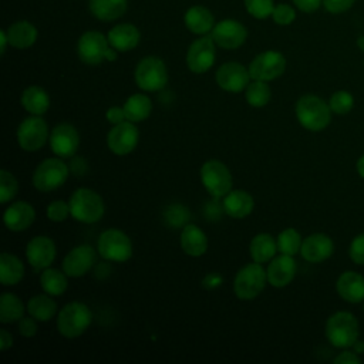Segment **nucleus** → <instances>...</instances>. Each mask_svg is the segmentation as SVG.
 Returning a JSON list of instances; mask_svg holds the SVG:
<instances>
[{
	"label": "nucleus",
	"instance_id": "nucleus-1",
	"mask_svg": "<svg viewBox=\"0 0 364 364\" xmlns=\"http://www.w3.org/2000/svg\"><path fill=\"white\" fill-rule=\"evenodd\" d=\"M294 111L299 124L311 132L323 131L331 122L333 111L328 102L313 94L301 95L296 102Z\"/></svg>",
	"mask_w": 364,
	"mask_h": 364
},
{
	"label": "nucleus",
	"instance_id": "nucleus-2",
	"mask_svg": "<svg viewBox=\"0 0 364 364\" xmlns=\"http://www.w3.org/2000/svg\"><path fill=\"white\" fill-rule=\"evenodd\" d=\"M324 334L327 341L337 348H350L354 341L358 340L360 326L355 316L350 311H336L333 313L324 327Z\"/></svg>",
	"mask_w": 364,
	"mask_h": 364
},
{
	"label": "nucleus",
	"instance_id": "nucleus-3",
	"mask_svg": "<svg viewBox=\"0 0 364 364\" xmlns=\"http://www.w3.org/2000/svg\"><path fill=\"white\" fill-rule=\"evenodd\" d=\"M92 321L90 307L82 301L67 303L57 316V330L65 338H77L85 333Z\"/></svg>",
	"mask_w": 364,
	"mask_h": 364
},
{
	"label": "nucleus",
	"instance_id": "nucleus-4",
	"mask_svg": "<svg viewBox=\"0 0 364 364\" xmlns=\"http://www.w3.org/2000/svg\"><path fill=\"white\" fill-rule=\"evenodd\" d=\"M70 216L81 223H95L101 220L105 213V205L102 198L92 189L78 188L71 195Z\"/></svg>",
	"mask_w": 364,
	"mask_h": 364
},
{
	"label": "nucleus",
	"instance_id": "nucleus-5",
	"mask_svg": "<svg viewBox=\"0 0 364 364\" xmlns=\"http://www.w3.org/2000/svg\"><path fill=\"white\" fill-rule=\"evenodd\" d=\"M77 54L84 64L98 65L102 61H114L117 50L109 46L108 37L100 31H85L77 43Z\"/></svg>",
	"mask_w": 364,
	"mask_h": 364
},
{
	"label": "nucleus",
	"instance_id": "nucleus-6",
	"mask_svg": "<svg viewBox=\"0 0 364 364\" xmlns=\"http://www.w3.org/2000/svg\"><path fill=\"white\" fill-rule=\"evenodd\" d=\"M266 283L267 272L262 263H247L237 270L233 280V291L240 300H253L264 290Z\"/></svg>",
	"mask_w": 364,
	"mask_h": 364
},
{
	"label": "nucleus",
	"instance_id": "nucleus-7",
	"mask_svg": "<svg viewBox=\"0 0 364 364\" xmlns=\"http://www.w3.org/2000/svg\"><path fill=\"white\" fill-rule=\"evenodd\" d=\"M134 78H135V84L142 91L156 92V91H162L168 84V70L165 63L161 58L155 55H149L142 58L136 64Z\"/></svg>",
	"mask_w": 364,
	"mask_h": 364
},
{
	"label": "nucleus",
	"instance_id": "nucleus-8",
	"mask_svg": "<svg viewBox=\"0 0 364 364\" xmlns=\"http://www.w3.org/2000/svg\"><path fill=\"white\" fill-rule=\"evenodd\" d=\"M70 166L60 158H47L33 172V185L40 192H51L64 185Z\"/></svg>",
	"mask_w": 364,
	"mask_h": 364
},
{
	"label": "nucleus",
	"instance_id": "nucleus-9",
	"mask_svg": "<svg viewBox=\"0 0 364 364\" xmlns=\"http://www.w3.org/2000/svg\"><path fill=\"white\" fill-rule=\"evenodd\" d=\"M97 250L104 260L127 262L132 256V243L128 235L119 229L104 230L97 242Z\"/></svg>",
	"mask_w": 364,
	"mask_h": 364
},
{
	"label": "nucleus",
	"instance_id": "nucleus-10",
	"mask_svg": "<svg viewBox=\"0 0 364 364\" xmlns=\"http://www.w3.org/2000/svg\"><path fill=\"white\" fill-rule=\"evenodd\" d=\"M200 182L213 198H223L232 191L233 178L229 168L218 161H206L200 168Z\"/></svg>",
	"mask_w": 364,
	"mask_h": 364
},
{
	"label": "nucleus",
	"instance_id": "nucleus-11",
	"mask_svg": "<svg viewBox=\"0 0 364 364\" xmlns=\"http://www.w3.org/2000/svg\"><path fill=\"white\" fill-rule=\"evenodd\" d=\"M48 139V127L41 115H31L23 119L17 128V142L23 151H38Z\"/></svg>",
	"mask_w": 364,
	"mask_h": 364
},
{
	"label": "nucleus",
	"instance_id": "nucleus-12",
	"mask_svg": "<svg viewBox=\"0 0 364 364\" xmlns=\"http://www.w3.org/2000/svg\"><path fill=\"white\" fill-rule=\"evenodd\" d=\"M286 70V58L282 53L267 50L257 54L249 64V73L252 80L272 81L279 78Z\"/></svg>",
	"mask_w": 364,
	"mask_h": 364
},
{
	"label": "nucleus",
	"instance_id": "nucleus-13",
	"mask_svg": "<svg viewBox=\"0 0 364 364\" xmlns=\"http://www.w3.org/2000/svg\"><path fill=\"white\" fill-rule=\"evenodd\" d=\"M139 139V131L135 122L124 121L121 124L112 125L107 135V145L109 151L115 155H128L135 149Z\"/></svg>",
	"mask_w": 364,
	"mask_h": 364
},
{
	"label": "nucleus",
	"instance_id": "nucleus-14",
	"mask_svg": "<svg viewBox=\"0 0 364 364\" xmlns=\"http://www.w3.org/2000/svg\"><path fill=\"white\" fill-rule=\"evenodd\" d=\"M215 41L210 36L195 40L186 53V65L195 74L206 73L215 63Z\"/></svg>",
	"mask_w": 364,
	"mask_h": 364
},
{
	"label": "nucleus",
	"instance_id": "nucleus-15",
	"mask_svg": "<svg viewBox=\"0 0 364 364\" xmlns=\"http://www.w3.org/2000/svg\"><path fill=\"white\" fill-rule=\"evenodd\" d=\"M218 85L228 92L245 91L250 82V73L243 64L236 61H229L222 64L215 74Z\"/></svg>",
	"mask_w": 364,
	"mask_h": 364
},
{
	"label": "nucleus",
	"instance_id": "nucleus-16",
	"mask_svg": "<svg viewBox=\"0 0 364 364\" xmlns=\"http://www.w3.org/2000/svg\"><path fill=\"white\" fill-rule=\"evenodd\" d=\"M210 37L220 48L235 50L246 41L247 30L242 23L228 18L215 24L210 31Z\"/></svg>",
	"mask_w": 364,
	"mask_h": 364
},
{
	"label": "nucleus",
	"instance_id": "nucleus-17",
	"mask_svg": "<svg viewBox=\"0 0 364 364\" xmlns=\"http://www.w3.org/2000/svg\"><path fill=\"white\" fill-rule=\"evenodd\" d=\"M97 262V253L90 245H78L73 247L63 260V272L68 277H81L91 270Z\"/></svg>",
	"mask_w": 364,
	"mask_h": 364
},
{
	"label": "nucleus",
	"instance_id": "nucleus-18",
	"mask_svg": "<svg viewBox=\"0 0 364 364\" xmlns=\"http://www.w3.org/2000/svg\"><path fill=\"white\" fill-rule=\"evenodd\" d=\"M50 148L60 158H71L78 149L80 135L74 125L61 122L50 134Z\"/></svg>",
	"mask_w": 364,
	"mask_h": 364
},
{
	"label": "nucleus",
	"instance_id": "nucleus-19",
	"mask_svg": "<svg viewBox=\"0 0 364 364\" xmlns=\"http://www.w3.org/2000/svg\"><path fill=\"white\" fill-rule=\"evenodd\" d=\"M55 243L48 236H36L26 246V257L31 267L44 270L50 267L55 259Z\"/></svg>",
	"mask_w": 364,
	"mask_h": 364
},
{
	"label": "nucleus",
	"instance_id": "nucleus-20",
	"mask_svg": "<svg viewBox=\"0 0 364 364\" xmlns=\"http://www.w3.org/2000/svg\"><path fill=\"white\" fill-rule=\"evenodd\" d=\"M334 252V243L326 233H313L303 239L300 255L310 263H321Z\"/></svg>",
	"mask_w": 364,
	"mask_h": 364
},
{
	"label": "nucleus",
	"instance_id": "nucleus-21",
	"mask_svg": "<svg viewBox=\"0 0 364 364\" xmlns=\"http://www.w3.org/2000/svg\"><path fill=\"white\" fill-rule=\"evenodd\" d=\"M296 262L293 256L280 253L279 256L273 257L266 269L267 272V283L273 287L282 289L291 283V280L296 276Z\"/></svg>",
	"mask_w": 364,
	"mask_h": 364
},
{
	"label": "nucleus",
	"instance_id": "nucleus-22",
	"mask_svg": "<svg viewBox=\"0 0 364 364\" xmlns=\"http://www.w3.org/2000/svg\"><path fill=\"white\" fill-rule=\"evenodd\" d=\"M34 220H36V210L26 200H18L11 203L10 206L6 208L3 213V222L6 228L11 232L26 230L33 225Z\"/></svg>",
	"mask_w": 364,
	"mask_h": 364
},
{
	"label": "nucleus",
	"instance_id": "nucleus-23",
	"mask_svg": "<svg viewBox=\"0 0 364 364\" xmlns=\"http://www.w3.org/2000/svg\"><path fill=\"white\" fill-rule=\"evenodd\" d=\"M336 290L344 301L361 303L364 301V276L353 270L343 272L336 282Z\"/></svg>",
	"mask_w": 364,
	"mask_h": 364
},
{
	"label": "nucleus",
	"instance_id": "nucleus-24",
	"mask_svg": "<svg viewBox=\"0 0 364 364\" xmlns=\"http://www.w3.org/2000/svg\"><path fill=\"white\" fill-rule=\"evenodd\" d=\"M179 245L188 256L199 257L208 250V236L199 226L188 223L181 230Z\"/></svg>",
	"mask_w": 364,
	"mask_h": 364
},
{
	"label": "nucleus",
	"instance_id": "nucleus-25",
	"mask_svg": "<svg viewBox=\"0 0 364 364\" xmlns=\"http://www.w3.org/2000/svg\"><path fill=\"white\" fill-rule=\"evenodd\" d=\"M225 213L233 219H243L253 212L255 200L252 195L243 189H232L223 196Z\"/></svg>",
	"mask_w": 364,
	"mask_h": 364
},
{
	"label": "nucleus",
	"instance_id": "nucleus-26",
	"mask_svg": "<svg viewBox=\"0 0 364 364\" xmlns=\"http://www.w3.org/2000/svg\"><path fill=\"white\" fill-rule=\"evenodd\" d=\"M107 37H108L109 46L112 48H115L117 51L125 53V51H129V50L135 48L139 44L141 33L134 24L122 23V24L114 26L108 31Z\"/></svg>",
	"mask_w": 364,
	"mask_h": 364
},
{
	"label": "nucleus",
	"instance_id": "nucleus-27",
	"mask_svg": "<svg viewBox=\"0 0 364 364\" xmlns=\"http://www.w3.org/2000/svg\"><path fill=\"white\" fill-rule=\"evenodd\" d=\"M20 102L31 115H43L50 108V95L43 87L30 85L21 92Z\"/></svg>",
	"mask_w": 364,
	"mask_h": 364
},
{
	"label": "nucleus",
	"instance_id": "nucleus-28",
	"mask_svg": "<svg viewBox=\"0 0 364 364\" xmlns=\"http://www.w3.org/2000/svg\"><path fill=\"white\" fill-rule=\"evenodd\" d=\"M185 26L193 34H206L215 27L213 14L203 6H192L185 13Z\"/></svg>",
	"mask_w": 364,
	"mask_h": 364
},
{
	"label": "nucleus",
	"instance_id": "nucleus-29",
	"mask_svg": "<svg viewBox=\"0 0 364 364\" xmlns=\"http://www.w3.org/2000/svg\"><path fill=\"white\" fill-rule=\"evenodd\" d=\"M6 33L10 46L18 50L31 47L37 40V28L26 20L13 23Z\"/></svg>",
	"mask_w": 364,
	"mask_h": 364
},
{
	"label": "nucleus",
	"instance_id": "nucleus-30",
	"mask_svg": "<svg viewBox=\"0 0 364 364\" xmlns=\"http://www.w3.org/2000/svg\"><path fill=\"white\" fill-rule=\"evenodd\" d=\"M249 252L253 262L263 264L264 262H270L274 257L277 252V242L269 233H259L250 240Z\"/></svg>",
	"mask_w": 364,
	"mask_h": 364
},
{
	"label": "nucleus",
	"instance_id": "nucleus-31",
	"mask_svg": "<svg viewBox=\"0 0 364 364\" xmlns=\"http://www.w3.org/2000/svg\"><path fill=\"white\" fill-rule=\"evenodd\" d=\"M127 0H90V11L101 21H114L127 11Z\"/></svg>",
	"mask_w": 364,
	"mask_h": 364
},
{
	"label": "nucleus",
	"instance_id": "nucleus-32",
	"mask_svg": "<svg viewBox=\"0 0 364 364\" xmlns=\"http://www.w3.org/2000/svg\"><path fill=\"white\" fill-rule=\"evenodd\" d=\"M24 277V266L23 262L11 255V253H1L0 256V280L3 286H14L21 282Z\"/></svg>",
	"mask_w": 364,
	"mask_h": 364
},
{
	"label": "nucleus",
	"instance_id": "nucleus-33",
	"mask_svg": "<svg viewBox=\"0 0 364 364\" xmlns=\"http://www.w3.org/2000/svg\"><path fill=\"white\" fill-rule=\"evenodd\" d=\"M125 111L127 121L131 122H141L146 119L152 112V102L148 95L145 94H132L127 98V101L122 105Z\"/></svg>",
	"mask_w": 364,
	"mask_h": 364
},
{
	"label": "nucleus",
	"instance_id": "nucleus-34",
	"mask_svg": "<svg viewBox=\"0 0 364 364\" xmlns=\"http://www.w3.org/2000/svg\"><path fill=\"white\" fill-rule=\"evenodd\" d=\"M27 311L37 321H50L57 313V303L47 293L37 294L28 300Z\"/></svg>",
	"mask_w": 364,
	"mask_h": 364
},
{
	"label": "nucleus",
	"instance_id": "nucleus-35",
	"mask_svg": "<svg viewBox=\"0 0 364 364\" xmlns=\"http://www.w3.org/2000/svg\"><path fill=\"white\" fill-rule=\"evenodd\" d=\"M24 303L13 293H3L0 299V321L3 324L18 321L24 317Z\"/></svg>",
	"mask_w": 364,
	"mask_h": 364
},
{
	"label": "nucleus",
	"instance_id": "nucleus-36",
	"mask_svg": "<svg viewBox=\"0 0 364 364\" xmlns=\"http://www.w3.org/2000/svg\"><path fill=\"white\" fill-rule=\"evenodd\" d=\"M67 277L68 276L64 272H61L58 269L47 267L43 270V273L40 276L41 289L44 290V293H47L50 296H61L68 287Z\"/></svg>",
	"mask_w": 364,
	"mask_h": 364
},
{
	"label": "nucleus",
	"instance_id": "nucleus-37",
	"mask_svg": "<svg viewBox=\"0 0 364 364\" xmlns=\"http://www.w3.org/2000/svg\"><path fill=\"white\" fill-rule=\"evenodd\" d=\"M245 98L247 104L255 108H262L267 105L272 98V91L269 84L266 81L253 80L252 82H249V85L245 90Z\"/></svg>",
	"mask_w": 364,
	"mask_h": 364
},
{
	"label": "nucleus",
	"instance_id": "nucleus-38",
	"mask_svg": "<svg viewBox=\"0 0 364 364\" xmlns=\"http://www.w3.org/2000/svg\"><path fill=\"white\" fill-rule=\"evenodd\" d=\"M276 242H277V252L283 255L294 256L300 252L303 239L296 229L287 228L279 233V236L276 237Z\"/></svg>",
	"mask_w": 364,
	"mask_h": 364
},
{
	"label": "nucleus",
	"instance_id": "nucleus-39",
	"mask_svg": "<svg viewBox=\"0 0 364 364\" xmlns=\"http://www.w3.org/2000/svg\"><path fill=\"white\" fill-rule=\"evenodd\" d=\"M189 218H191V213L188 208L181 203H172L166 206V209L164 210L165 223L173 229L183 228L185 225H188Z\"/></svg>",
	"mask_w": 364,
	"mask_h": 364
},
{
	"label": "nucleus",
	"instance_id": "nucleus-40",
	"mask_svg": "<svg viewBox=\"0 0 364 364\" xmlns=\"http://www.w3.org/2000/svg\"><path fill=\"white\" fill-rule=\"evenodd\" d=\"M328 105H330L333 114L346 115L354 107V97L346 90H338L331 94V97L328 100Z\"/></svg>",
	"mask_w": 364,
	"mask_h": 364
},
{
	"label": "nucleus",
	"instance_id": "nucleus-41",
	"mask_svg": "<svg viewBox=\"0 0 364 364\" xmlns=\"http://www.w3.org/2000/svg\"><path fill=\"white\" fill-rule=\"evenodd\" d=\"M18 191V183L16 176L7 169L0 171V202L7 203L11 200Z\"/></svg>",
	"mask_w": 364,
	"mask_h": 364
},
{
	"label": "nucleus",
	"instance_id": "nucleus-42",
	"mask_svg": "<svg viewBox=\"0 0 364 364\" xmlns=\"http://www.w3.org/2000/svg\"><path fill=\"white\" fill-rule=\"evenodd\" d=\"M245 7L255 18H267L272 16L274 4L273 0H245Z\"/></svg>",
	"mask_w": 364,
	"mask_h": 364
},
{
	"label": "nucleus",
	"instance_id": "nucleus-43",
	"mask_svg": "<svg viewBox=\"0 0 364 364\" xmlns=\"http://www.w3.org/2000/svg\"><path fill=\"white\" fill-rule=\"evenodd\" d=\"M46 212H47V218L51 222H63L70 215V203H67L65 200H61V199L53 200L48 203Z\"/></svg>",
	"mask_w": 364,
	"mask_h": 364
},
{
	"label": "nucleus",
	"instance_id": "nucleus-44",
	"mask_svg": "<svg viewBox=\"0 0 364 364\" xmlns=\"http://www.w3.org/2000/svg\"><path fill=\"white\" fill-rule=\"evenodd\" d=\"M272 17L274 20L276 24L279 26H287L290 23L294 21L296 18V11L289 4H277L274 6L273 9V13H272Z\"/></svg>",
	"mask_w": 364,
	"mask_h": 364
},
{
	"label": "nucleus",
	"instance_id": "nucleus-45",
	"mask_svg": "<svg viewBox=\"0 0 364 364\" xmlns=\"http://www.w3.org/2000/svg\"><path fill=\"white\" fill-rule=\"evenodd\" d=\"M348 255L350 259L360 266H364V232L357 235L351 243H350V249H348Z\"/></svg>",
	"mask_w": 364,
	"mask_h": 364
},
{
	"label": "nucleus",
	"instance_id": "nucleus-46",
	"mask_svg": "<svg viewBox=\"0 0 364 364\" xmlns=\"http://www.w3.org/2000/svg\"><path fill=\"white\" fill-rule=\"evenodd\" d=\"M355 0H323L324 9L331 14H340L353 7Z\"/></svg>",
	"mask_w": 364,
	"mask_h": 364
},
{
	"label": "nucleus",
	"instance_id": "nucleus-47",
	"mask_svg": "<svg viewBox=\"0 0 364 364\" xmlns=\"http://www.w3.org/2000/svg\"><path fill=\"white\" fill-rule=\"evenodd\" d=\"M38 326H37V320L34 317H23L18 320V333L23 337H33L37 334Z\"/></svg>",
	"mask_w": 364,
	"mask_h": 364
},
{
	"label": "nucleus",
	"instance_id": "nucleus-48",
	"mask_svg": "<svg viewBox=\"0 0 364 364\" xmlns=\"http://www.w3.org/2000/svg\"><path fill=\"white\" fill-rule=\"evenodd\" d=\"M218 199L219 198H216L215 200H210V202H208V205L205 206V215L208 216V219H210V220H216V219H219L220 216H222V213L225 212V209H223V203H219L218 202Z\"/></svg>",
	"mask_w": 364,
	"mask_h": 364
},
{
	"label": "nucleus",
	"instance_id": "nucleus-49",
	"mask_svg": "<svg viewBox=\"0 0 364 364\" xmlns=\"http://www.w3.org/2000/svg\"><path fill=\"white\" fill-rule=\"evenodd\" d=\"M105 118L112 125H117V124H121V122L127 121L125 111H124L122 107H111V108H108L107 112H105Z\"/></svg>",
	"mask_w": 364,
	"mask_h": 364
},
{
	"label": "nucleus",
	"instance_id": "nucleus-50",
	"mask_svg": "<svg viewBox=\"0 0 364 364\" xmlns=\"http://www.w3.org/2000/svg\"><path fill=\"white\" fill-rule=\"evenodd\" d=\"M336 364H358L361 363L360 355L353 350H344L334 358Z\"/></svg>",
	"mask_w": 364,
	"mask_h": 364
},
{
	"label": "nucleus",
	"instance_id": "nucleus-51",
	"mask_svg": "<svg viewBox=\"0 0 364 364\" xmlns=\"http://www.w3.org/2000/svg\"><path fill=\"white\" fill-rule=\"evenodd\" d=\"M293 3L299 10L304 13H313L323 4V0H293Z\"/></svg>",
	"mask_w": 364,
	"mask_h": 364
},
{
	"label": "nucleus",
	"instance_id": "nucleus-52",
	"mask_svg": "<svg viewBox=\"0 0 364 364\" xmlns=\"http://www.w3.org/2000/svg\"><path fill=\"white\" fill-rule=\"evenodd\" d=\"M87 171V162L84 161V158H73L70 162V172L75 173L77 176L84 175Z\"/></svg>",
	"mask_w": 364,
	"mask_h": 364
},
{
	"label": "nucleus",
	"instance_id": "nucleus-53",
	"mask_svg": "<svg viewBox=\"0 0 364 364\" xmlns=\"http://www.w3.org/2000/svg\"><path fill=\"white\" fill-rule=\"evenodd\" d=\"M13 346V336L6 328H1L0 331V350L6 351L9 347Z\"/></svg>",
	"mask_w": 364,
	"mask_h": 364
},
{
	"label": "nucleus",
	"instance_id": "nucleus-54",
	"mask_svg": "<svg viewBox=\"0 0 364 364\" xmlns=\"http://www.w3.org/2000/svg\"><path fill=\"white\" fill-rule=\"evenodd\" d=\"M7 44H10V43H9V38H7V33H6L4 30H1V31H0V53H1V54H4Z\"/></svg>",
	"mask_w": 364,
	"mask_h": 364
},
{
	"label": "nucleus",
	"instance_id": "nucleus-55",
	"mask_svg": "<svg viewBox=\"0 0 364 364\" xmlns=\"http://www.w3.org/2000/svg\"><path fill=\"white\" fill-rule=\"evenodd\" d=\"M353 351H355L357 354H363L364 353V341H361V340H357V341H354V344L350 347Z\"/></svg>",
	"mask_w": 364,
	"mask_h": 364
},
{
	"label": "nucleus",
	"instance_id": "nucleus-56",
	"mask_svg": "<svg viewBox=\"0 0 364 364\" xmlns=\"http://www.w3.org/2000/svg\"><path fill=\"white\" fill-rule=\"evenodd\" d=\"M355 169H357V173L364 178V155H361L355 164Z\"/></svg>",
	"mask_w": 364,
	"mask_h": 364
},
{
	"label": "nucleus",
	"instance_id": "nucleus-57",
	"mask_svg": "<svg viewBox=\"0 0 364 364\" xmlns=\"http://www.w3.org/2000/svg\"><path fill=\"white\" fill-rule=\"evenodd\" d=\"M357 46H358V48L364 53V36H360V37L357 38Z\"/></svg>",
	"mask_w": 364,
	"mask_h": 364
},
{
	"label": "nucleus",
	"instance_id": "nucleus-58",
	"mask_svg": "<svg viewBox=\"0 0 364 364\" xmlns=\"http://www.w3.org/2000/svg\"><path fill=\"white\" fill-rule=\"evenodd\" d=\"M363 310H364V304H363Z\"/></svg>",
	"mask_w": 364,
	"mask_h": 364
}]
</instances>
